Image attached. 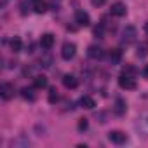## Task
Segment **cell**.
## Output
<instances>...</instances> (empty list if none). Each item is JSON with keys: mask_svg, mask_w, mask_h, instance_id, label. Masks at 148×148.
Returning <instances> with one entry per match:
<instances>
[{"mask_svg": "<svg viewBox=\"0 0 148 148\" xmlns=\"http://www.w3.org/2000/svg\"><path fill=\"white\" fill-rule=\"evenodd\" d=\"M75 54H77V45L73 42H64L63 44V47H61V58L63 59L70 61V59L75 58Z\"/></svg>", "mask_w": 148, "mask_h": 148, "instance_id": "1", "label": "cell"}, {"mask_svg": "<svg viewBox=\"0 0 148 148\" xmlns=\"http://www.w3.org/2000/svg\"><path fill=\"white\" fill-rule=\"evenodd\" d=\"M117 82H119L120 89H125V91H134L136 89V80H134L132 75H125V73H122Z\"/></svg>", "mask_w": 148, "mask_h": 148, "instance_id": "2", "label": "cell"}, {"mask_svg": "<svg viewBox=\"0 0 148 148\" xmlns=\"http://www.w3.org/2000/svg\"><path fill=\"white\" fill-rule=\"evenodd\" d=\"M134 40H136V28L129 25V26H125L124 32H122V44L129 45V44H132Z\"/></svg>", "mask_w": 148, "mask_h": 148, "instance_id": "3", "label": "cell"}, {"mask_svg": "<svg viewBox=\"0 0 148 148\" xmlns=\"http://www.w3.org/2000/svg\"><path fill=\"white\" fill-rule=\"evenodd\" d=\"M14 92H16V89H14V84H9V82H4L2 84V87H0V96H2V99H11V98H14Z\"/></svg>", "mask_w": 148, "mask_h": 148, "instance_id": "4", "label": "cell"}, {"mask_svg": "<svg viewBox=\"0 0 148 148\" xmlns=\"http://www.w3.org/2000/svg\"><path fill=\"white\" fill-rule=\"evenodd\" d=\"M108 139H110L112 143H115V145H122V143L127 141V136H125L122 131H110V132H108Z\"/></svg>", "mask_w": 148, "mask_h": 148, "instance_id": "5", "label": "cell"}, {"mask_svg": "<svg viewBox=\"0 0 148 148\" xmlns=\"http://www.w3.org/2000/svg\"><path fill=\"white\" fill-rule=\"evenodd\" d=\"M75 23H77L79 26H89V25H91V18H89L87 12L77 11V12H75Z\"/></svg>", "mask_w": 148, "mask_h": 148, "instance_id": "6", "label": "cell"}, {"mask_svg": "<svg viewBox=\"0 0 148 148\" xmlns=\"http://www.w3.org/2000/svg\"><path fill=\"white\" fill-rule=\"evenodd\" d=\"M110 12H112V16L122 18V16H125V12H127V7H125L122 2H115V4H112V9H110Z\"/></svg>", "mask_w": 148, "mask_h": 148, "instance_id": "7", "label": "cell"}, {"mask_svg": "<svg viewBox=\"0 0 148 148\" xmlns=\"http://www.w3.org/2000/svg\"><path fill=\"white\" fill-rule=\"evenodd\" d=\"M87 54H89V58L91 59H103V56H105V51L99 47V45H89V49H87Z\"/></svg>", "mask_w": 148, "mask_h": 148, "instance_id": "8", "label": "cell"}, {"mask_svg": "<svg viewBox=\"0 0 148 148\" xmlns=\"http://www.w3.org/2000/svg\"><path fill=\"white\" fill-rule=\"evenodd\" d=\"M40 45H42V49H51L54 45V35L52 33H44L40 37Z\"/></svg>", "mask_w": 148, "mask_h": 148, "instance_id": "9", "label": "cell"}, {"mask_svg": "<svg viewBox=\"0 0 148 148\" xmlns=\"http://www.w3.org/2000/svg\"><path fill=\"white\" fill-rule=\"evenodd\" d=\"M63 86H64L66 89H75V87L79 86V80H77L75 75H64V77H63Z\"/></svg>", "mask_w": 148, "mask_h": 148, "instance_id": "10", "label": "cell"}, {"mask_svg": "<svg viewBox=\"0 0 148 148\" xmlns=\"http://www.w3.org/2000/svg\"><path fill=\"white\" fill-rule=\"evenodd\" d=\"M21 98L26 101H35L37 94H35V87H23L21 89Z\"/></svg>", "mask_w": 148, "mask_h": 148, "instance_id": "11", "label": "cell"}, {"mask_svg": "<svg viewBox=\"0 0 148 148\" xmlns=\"http://www.w3.org/2000/svg\"><path fill=\"white\" fill-rule=\"evenodd\" d=\"M136 56H138L139 59H143V58L148 56V42H139V44H138V47H136Z\"/></svg>", "mask_w": 148, "mask_h": 148, "instance_id": "12", "label": "cell"}, {"mask_svg": "<svg viewBox=\"0 0 148 148\" xmlns=\"http://www.w3.org/2000/svg\"><path fill=\"white\" fill-rule=\"evenodd\" d=\"M108 58H110V63L112 64H119L120 59H122V51L120 49H112L110 54H108Z\"/></svg>", "mask_w": 148, "mask_h": 148, "instance_id": "13", "label": "cell"}, {"mask_svg": "<svg viewBox=\"0 0 148 148\" xmlns=\"http://www.w3.org/2000/svg\"><path fill=\"white\" fill-rule=\"evenodd\" d=\"M80 106L86 108V110H92V108L96 106V101H94L91 96H82V98H80Z\"/></svg>", "mask_w": 148, "mask_h": 148, "instance_id": "14", "label": "cell"}, {"mask_svg": "<svg viewBox=\"0 0 148 148\" xmlns=\"http://www.w3.org/2000/svg\"><path fill=\"white\" fill-rule=\"evenodd\" d=\"M33 87H35V89H45V87H47V77L37 75V77L33 79Z\"/></svg>", "mask_w": 148, "mask_h": 148, "instance_id": "15", "label": "cell"}, {"mask_svg": "<svg viewBox=\"0 0 148 148\" xmlns=\"http://www.w3.org/2000/svg\"><path fill=\"white\" fill-rule=\"evenodd\" d=\"M47 7H49V4L44 2V0H35V4H33V11L37 14H44L47 11Z\"/></svg>", "mask_w": 148, "mask_h": 148, "instance_id": "16", "label": "cell"}, {"mask_svg": "<svg viewBox=\"0 0 148 148\" xmlns=\"http://www.w3.org/2000/svg\"><path fill=\"white\" fill-rule=\"evenodd\" d=\"M125 110H127L125 101H124L122 98L115 99V113H117V115H124V113H125Z\"/></svg>", "mask_w": 148, "mask_h": 148, "instance_id": "17", "label": "cell"}, {"mask_svg": "<svg viewBox=\"0 0 148 148\" xmlns=\"http://www.w3.org/2000/svg\"><path fill=\"white\" fill-rule=\"evenodd\" d=\"M23 49V42H21V38L19 37H14L12 40H11V51L12 52H19Z\"/></svg>", "mask_w": 148, "mask_h": 148, "instance_id": "18", "label": "cell"}, {"mask_svg": "<svg viewBox=\"0 0 148 148\" xmlns=\"http://www.w3.org/2000/svg\"><path fill=\"white\" fill-rule=\"evenodd\" d=\"M47 101L51 103V105H54V103H58L59 101V94H58V91L52 87V89H49V94H47Z\"/></svg>", "mask_w": 148, "mask_h": 148, "instance_id": "19", "label": "cell"}, {"mask_svg": "<svg viewBox=\"0 0 148 148\" xmlns=\"http://www.w3.org/2000/svg\"><path fill=\"white\" fill-rule=\"evenodd\" d=\"M122 73H125V75H132V77H134V73H136V68H134V66H131V64H125Z\"/></svg>", "mask_w": 148, "mask_h": 148, "instance_id": "20", "label": "cell"}, {"mask_svg": "<svg viewBox=\"0 0 148 148\" xmlns=\"http://www.w3.org/2000/svg\"><path fill=\"white\" fill-rule=\"evenodd\" d=\"M87 125H89V122H87V119H80V120H79V124H77V127H79V131H86V129H87Z\"/></svg>", "mask_w": 148, "mask_h": 148, "instance_id": "21", "label": "cell"}, {"mask_svg": "<svg viewBox=\"0 0 148 148\" xmlns=\"http://www.w3.org/2000/svg\"><path fill=\"white\" fill-rule=\"evenodd\" d=\"M94 37L103 38V25H99V26H96V28H94Z\"/></svg>", "mask_w": 148, "mask_h": 148, "instance_id": "22", "label": "cell"}, {"mask_svg": "<svg viewBox=\"0 0 148 148\" xmlns=\"http://www.w3.org/2000/svg\"><path fill=\"white\" fill-rule=\"evenodd\" d=\"M105 2H106V0H91V4L94 7H101V5H105Z\"/></svg>", "mask_w": 148, "mask_h": 148, "instance_id": "23", "label": "cell"}, {"mask_svg": "<svg viewBox=\"0 0 148 148\" xmlns=\"http://www.w3.org/2000/svg\"><path fill=\"white\" fill-rule=\"evenodd\" d=\"M26 12H28V11H26V2H23V4H21V14L26 16Z\"/></svg>", "mask_w": 148, "mask_h": 148, "instance_id": "24", "label": "cell"}, {"mask_svg": "<svg viewBox=\"0 0 148 148\" xmlns=\"http://www.w3.org/2000/svg\"><path fill=\"white\" fill-rule=\"evenodd\" d=\"M143 75H145V77H148V64H146V66H145V70H143Z\"/></svg>", "mask_w": 148, "mask_h": 148, "instance_id": "25", "label": "cell"}, {"mask_svg": "<svg viewBox=\"0 0 148 148\" xmlns=\"http://www.w3.org/2000/svg\"><path fill=\"white\" fill-rule=\"evenodd\" d=\"M145 33L148 35V23H145Z\"/></svg>", "mask_w": 148, "mask_h": 148, "instance_id": "26", "label": "cell"}]
</instances>
